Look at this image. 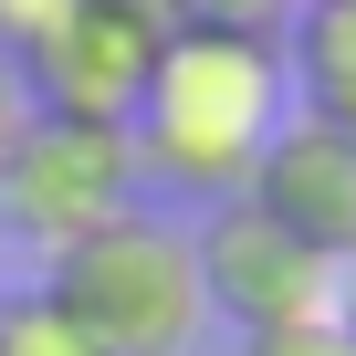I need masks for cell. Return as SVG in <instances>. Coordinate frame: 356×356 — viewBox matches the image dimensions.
<instances>
[{
    "instance_id": "5b68a950",
    "label": "cell",
    "mask_w": 356,
    "mask_h": 356,
    "mask_svg": "<svg viewBox=\"0 0 356 356\" xmlns=\"http://www.w3.org/2000/svg\"><path fill=\"white\" fill-rule=\"evenodd\" d=\"M168 32H178V22H168V0H74V22H63L53 53L32 63V105L126 126V105H136L147 63L168 53Z\"/></svg>"
},
{
    "instance_id": "7c38bea8",
    "label": "cell",
    "mask_w": 356,
    "mask_h": 356,
    "mask_svg": "<svg viewBox=\"0 0 356 356\" xmlns=\"http://www.w3.org/2000/svg\"><path fill=\"white\" fill-rule=\"evenodd\" d=\"M22 126H32V74H22V63H0V157L22 147Z\"/></svg>"
},
{
    "instance_id": "6da1fadb",
    "label": "cell",
    "mask_w": 356,
    "mask_h": 356,
    "mask_svg": "<svg viewBox=\"0 0 356 356\" xmlns=\"http://www.w3.org/2000/svg\"><path fill=\"white\" fill-rule=\"evenodd\" d=\"M293 115L283 84V42H231V32H168V53L147 63L136 105H126V147L136 178L168 200H231L252 157L273 147V126Z\"/></svg>"
},
{
    "instance_id": "4fadbf2b",
    "label": "cell",
    "mask_w": 356,
    "mask_h": 356,
    "mask_svg": "<svg viewBox=\"0 0 356 356\" xmlns=\"http://www.w3.org/2000/svg\"><path fill=\"white\" fill-rule=\"evenodd\" d=\"M335 325L356 335V262H335Z\"/></svg>"
},
{
    "instance_id": "8fae6325",
    "label": "cell",
    "mask_w": 356,
    "mask_h": 356,
    "mask_svg": "<svg viewBox=\"0 0 356 356\" xmlns=\"http://www.w3.org/2000/svg\"><path fill=\"white\" fill-rule=\"evenodd\" d=\"M241 356H356V335L335 314H304V325H273V335H241Z\"/></svg>"
},
{
    "instance_id": "8992f818",
    "label": "cell",
    "mask_w": 356,
    "mask_h": 356,
    "mask_svg": "<svg viewBox=\"0 0 356 356\" xmlns=\"http://www.w3.org/2000/svg\"><path fill=\"white\" fill-rule=\"evenodd\" d=\"M241 200H262L314 262H356V136L325 115H283L241 178Z\"/></svg>"
},
{
    "instance_id": "30bf717a",
    "label": "cell",
    "mask_w": 356,
    "mask_h": 356,
    "mask_svg": "<svg viewBox=\"0 0 356 356\" xmlns=\"http://www.w3.org/2000/svg\"><path fill=\"white\" fill-rule=\"evenodd\" d=\"M63 22H74V0H0V63H22V74H32V63L53 53Z\"/></svg>"
},
{
    "instance_id": "52a82bcc",
    "label": "cell",
    "mask_w": 356,
    "mask_h": 356,
    "mask_svg": "<svg viewBox=\"0 0 356 356\" xmlns=\"http://www.w3.org/2000/svg\"><path fill=\"white\" fill-rule=\"evenodd\" d=\"M283 84H293V115H325L356 136V0H304L293 11Z\"/></svg>"
},
{
    "instance_id": "9c48e42d",
    "label": "cell",
    "mask_w": 356,
    "mask_h": 356,
    "mask_svg": "<svg viewBox=\"0 0 356 356\" xmlns=\"http://www.w3.org/2000/svg\"><path fill=\"white\" fill-rule=\"evenodd\" d=\"M304 0H168L178 32H231V42H283Z\"/></svg>"
},
{
    "instance_id": "ba28073f",
    "label": "cell",
    "mask_w": 356,
    "mask_h": 356,
    "mask_svg": "<svg viewBox=\"0 0 356 356\" xmlns=\"http://www.w3.org/2000/svg\"><path fill=\"white\" fill-rule=\"evenodd\" d=\"M0 356H95V346L53 304V283H22V293H0Z\"/></svg>"
},
{
    "instance_id": "277c9868",
    "label": "cell",
    "mask_w": 356,
    "mask_h": 356,
    "mask_svg": "<svg viewBox=\"0 0 356 356\" xmlns=\"http://www.w3.org/2000/svg\"><path fill=\"white\" fill-rule=\"evenodd\" d=\"M189 262H200V293H210V325L231 335H273V325H304V314H335V262H314L262 200H200L189 210Z\"/></svg>"
},
{
    "instance_id": "7a4b0ae2",
    "label": "cell",
    "mask_w": 356,
    "mask_h": 356,
    "mask_svg": "<svg viewBox=\"0 0 356 356\" xmlns=\"http://www.w3.org/2000/svg\"><path fill=\"white\" fill-rule=\"evenodd\" d=\"M42 283L84 325L95 356H200L210 346V293H200V262H189V210H168V200H136L126 220H105Z\"/></svg>"
},
{
    "instance_id": "3957f363",
    "label": "cell",
    "mask_w": 356,
    "mask_h": 356,
    "mask_svg": "<svg viewBox=\"0 0 356 356\" xmlns=\"http://www.w3.org/2000/svg\"><path fill=\"white\" fill-rule=\"evenodd\" d=\"M136 200H147L136 147H126V126H105V115H53V105H32L22 147L0 157V231H11L22 252H42V262H63L74 241H95V231L126 220Z\"/></svg>"
}]
</instances>
